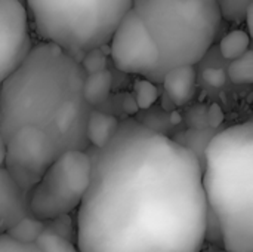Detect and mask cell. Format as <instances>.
I'll return each instance as SVG.
<instances>
[{
    "label": "cell",
    "instance_id": "cell-20",
    "mask_svg": "<svg viewBox=\"0 0 253 252\" xmlns=\"http://www.w3.org/2000/svg\"><path fill=\"white\" fill-rule=\"evenodd\" d=\"M79 64L86 76L95 74V73L107 70V55L102 48H95L83 53Z\"/></svg>",
    "mask_w": 253,
    "mask_h": 252
},
{
    "label": "cell",
    "instance_id": "cell-24",
    "mask_svg": "<svg viewBox=\"0 0 253 252\" xmlns=\"http://www.w3.org/2000/svg\"><path fill=\"white\" fill-rule=\"evenodd\" d=\"M6 153H7V146H6V141H4L3 135L0 134V168H3V166H4Z\"/></svg>",
    "mask_w": 253,
    "mask_h": 252
},
{
    "label": "cell",
    "instance_id": "cell-2",
    "mask_svg": "<svg viewBox=\"0 0 253 252\" xmlns=\"http://www.w3.org/2000/svg\"><path fill=\"white\" fill-rule=\"evenodd\" d=\"M86 74L79 61L53 43L31 48L0 88V134L4 141L22 126L43 132L62 154L86 150L89 105L83 98Z\"/></svg>",
    "mask_w": 253,
    "mask_h": 252
},
{
    "label": "cell",
    "instance_id": "cell-23",
    "mask_svg": "<svg viewBox=\"0 0 253 252\" xmlns=\"http://www.w3.org/2000/svg\"><path fill=\"white\" fill-rule=\"evenodd\" d=\"M123 110L127 113V114H135L139 108H138V105H136V101H135V98H133V95L132 94H127V95H125V98H123Z\"/></svg>",
    "mask_w": 253,
    "mask_h": 252
},
{
    "label": "cell",
    "instance_id": "cell-19",
    "mask_svg": "<svg viewBox=\"0 0 253 252\" xmlns=\"http://www.w3.org/2000/svg\"><path fill=\"white\" fill-rule=\"evenodd\" d=\"M133 98L136 101L138 108L147 110L153 107V104L159 100V88L156 83L147 80V79H139L133 83Z\"/></svg>",
    "mask_w": 253,
    "mask_h": 252
},
{
    "label": "cell",
    "instance_id": "cell-7",
    "mask_svg": "<svg viewBox=\"0 0 253 252\" xmlns=\"http://www.w3.org/2000/svg\"><path fill=\"white\" fill-rule=\"evenodd\" d=\"M4 168L25 192H30L52 162L61 156L53 143L33 126L18 128L7 140Z\"/></svg>",
    "mask_w": 253,
    "mask_h": 252
},
{
    "label": "cell",
    "instance_id": "cell-5",
    "mask_svg": "<svg viewBox=\"0 0 253 252\" xmlns=\"http://www.w3.org/2000/svg\"><path fill=\"white\" fill-rule=\"evenodd\" d=\"M36 30L74 56L108 45L132 0H27Z\"/></svg>",
    "mask_w": 253,
    "mask_h": 252
},
{
    "label": "cell",
    "instance_id": "cell-16",
    "mask_svg": "<svg viewBox=\"0 0 253 252\" xmlns=\"http://www.w3.org/2000/svg\"><path fill=\"white\" fill-rule=\"evenodd\" d=\"M46 223L42 220L34 218L33 215H28L22 218L19 223H16L10 230H7L4 235L12 238L16 242L21 244H34L37 238L44 232Z\"/></svg>",
    "mask_w": 253,
    "mask_h": 252
},
{
    "label": "cell",
    "instance_id": "cell-26",
    "mask_svg": "<svg viewBox=\"0 0 253 252\" xmlns=\"http://www.w3.org/2000/svg\"><path fill=\"white\" fill-rule=\"evenodd\" d=\"M200 252H227L224 251L222 248H215V247H211V248H203Z\"/></svg>",
    "mask_w": 253,
    "mask_h": 252
},
{
    "label": "cell",
    "instance_id": "cell-10",
    "mask_svg": "<svg viewBox=\"0 0 253 252\" xmlns=\"http://www.w3.org/2000/svg\"><path fill=\"white\" fill-rule=\"evenodd\" d=\"M28 199L30 192L19 187L4 166L0 168V235L31 215Z\"/></svg>",
    "mask_w": 253,
    "mask_h": 252
},
{
    "label": "cell",
    "instance_id": "cell-3",
    "mask_svg": "<svg viewBox=\"0 0 253 252\" xmlns=\"http://www.w3.org/2000/svg\"><path fill=\"white\" fill-rule=\"evenodd\" d=\"M202 186L227 252H253V123L216 132L202 162Z\"/></svg>",
    "mask_w": 253,
    "mask_h": 252
},
{
    "label": "cell",
    "instance_id": "cell-11",
    "mask_svg": "<svg viewBox=\"0 0 253 252\" xmlns=\"http://www.w3.org/2000/svg\"><path fill=\"white\" fill-rule=\"evenodd\" d=\"M0 252H79L76 245L53 229L46 227L44 232L37 238L34 244H21L9 238L7 235H0Z\"/></svg>",
    "mask_w": 253,
    "mask_h": 252
},
{
    "label": "cell",
    "instance_id": "cell-22",
    "mask_svg": "<svg viewBox=\"0 0 253 252\" xmlns=\"http://www.w3.org/2000/svg\"><path fill=\"white\" fill-rule=\"evenodd\" d=\"M206 117H208V122H209V125H211V129H215V128H218V126L222 123V120H224V113H222V110H221L219 105L213 104V105H211V108L208 110Z\"/></svg>",
    "mask_w": 253,
    "mask_h": 252
},
{
    "label": "cell",
    "instance_id": "cell-13",
    "mask_svg": "<svg viewBox=\"0 0 253 252\" xmlns=\"http://www.w3.org/2000/svg\"><path fill=\"white\" fill-rule=\"evenodd\" d=\"M119 125L120 122L117 117L102 111L90 110L86 120V140L89 147L101 149L107 146L116 135Z\"/></svg>",
    "mask_w": 253,
    "mask_h": 252
},
{
    "label": "cell",
    "instance_id": "cell-4",
    "mask_svg": "<svg viewBox=\"0 0 253 252\" xmlns=\"http://www.w3.org/2000/svg\"><path fill=\"white\" fill-rule=\"evenodd\" d=\"M132 9L159 52L156 68L145 77L153 83H162L175 67L197 64L221 25L216 0H132Z\"/></svg>",
    "mask_w": 253,
    "mask_h": 252
},
{
    "label": "cell",
    "instance_id": "cell-6",
    "mask_svg": "<svg viewBox=\"0 0 253 252\" xmlns=\"http://www.w3.org/2000/svg\"><path fill=\"white\" fill-rule=\"evenodd\" d=\"M90 181V159L86 150H68L58 156L30 190V214L53 221L76 211Z\"/></svg>",
    "mask_w": 253,
    "mask_h": 252
},
{
    "label": "cell",
    "instance_id": "cell-12",
    "mask_svg": "<svg viewBox=\"0 0 253 252\" xmlns=\"http://www.w3.org/2000/svg\"><path fill=\"white\" fill-rule=\"evenodd\" d=\"M196 79L194 65H181L169 70L162 79V85L175 105H185L194 97Z\"/></svg>",
    "mask_w": 253,
    "mask_h": 252
},
{
    "label": "cell",
    "instance_id": "cell-9",
    "mask_svg": "<svg viewBox=\"0 0 253 252\" xmlns=\"http://www.w3.org/2000/svg\"><path fill=\"white\" fill-rule=\"evenodd\" d=\"M33 45L21 0H0V88L22 64Z\"/></svg>",
    "mask_w": 253,
    "mask_h": 252
},
{
    "label": "cell",
    "instance_id": "cell-15",
    "mask_svg": "<svg viewBox=\"0 0 253 252\" xmlns=\"http://www.w3.org/2000/svg\"><path fill=\"white\" fill-rule=\"evenodd\" d=\"M249 46H251L249 33L245 31L243 28H236L222 37L219 43V50L225 59L233 61V59L240 58L243 53H246L251 49Z\"/></svg>",
    "mask_w": 253,
    "mask_h": 252
},
{
    "label": "cell",
    "instance_id": "cell-1",
    "mask_svg": "<svg viewBox=\"0 0 253 252\" xmlns=\"http://www.w3.org/2000/svg\"><path fill=\"white\" fill-rule=\"evenodd\" d=\"M90 181L77 208L79 252H200L208 203L202 162L187 147L136 120L87 147Z\"/></svg>",
    "mask_w": 253,
    "mask_h": 252
},
{
    "label": "cell",
    "instance_id": "cell-18",
    "mask_svg": "<svg viewBox=\"0 0 253 252\" xmlns=\"http://www.w3.org/2000/svg\"><path fill=\"white\" fill-rule=\"evenodd\" d=\"M221 19H225L228 22L240 24L245 21V15L253 4V0H216Z\"/></svg>",
    "mask_w": 253,
    "mask_h": 252
},
{
    "label": "cell",
    "instance_id": "cell-14",
    "mask_svg": "<svg viewBox=\"0 0 253 252\" xmlns=\"http://www.w3.org/2000/svg\"><path fill=\"white\" fill-rule=\"evenodd\" d=\"M111 86H113V76L108 70L89 74L84 77L83 98L89 107L99 105L108 98L111 92Z\"/></svg>",
    "mask_w": 253,
    "mask_h": 252
},
{
    "label": "cell",
    "instance_id": "cell-25",
    "mask_svg": "<svg viewBox=\"0 0 253 252\" xmlns=\"http://www.w3.org/2000/svg\"><path fill=\"white\" fill-rule=\"evenodd\" d=\"M252 19H253V4H251V6H249V9H248V12H246V15H245V21L248 22L249 33H252V30H253Z\"/></svg>",
    "mask_w": 253,
    "mask_h": 252
},
{
    "label": "cell",
    "instance_id": "cell-8",
    "mask_svg": "<svg viewBox=\"0 0 253 252\" xmlns=\"http://www.w3.org/2000/svg\"><path fill=\"white\" fill-rule=\"evenodd\" d=\"M108 43L113 62L123 73L145 79L159 62L157 48L133 9L122 18Z\"/></svg>",
    "mask_w": 253,
    "mask_h": 252
},
{
    "label": "cell",
    "instance_id": "cell-21",
    "mask_svg": "<svg viewBox=\"0 0 253 252\" xmlns=\"http://www.w3.org/2000/svg\"><path fill=\"white\" fill-rule=\"evenodd\" d=\"M203 80L212 88H221L227 82V73L222 68L209 67L203 71Z\"/></svg>",
    "mask_w": 253,
    "mask_h": 252
},
{
    "label": "cell",
    "instance_id": "cell-17",
    "mask_svg": "<svg viewBox=\"0 0 253 252\" xmlns=\"http://www.w3.org/2000/svg\"><path fill=\"white\" fill-rule=\"evenodd\" d=\"M227 77L236 85H251L253 83V52L249 49L240 58L233 59L228 65Z\"/></svg>",
    "mask_w": 253,
    "mask_h": 252
}]
</instances>
